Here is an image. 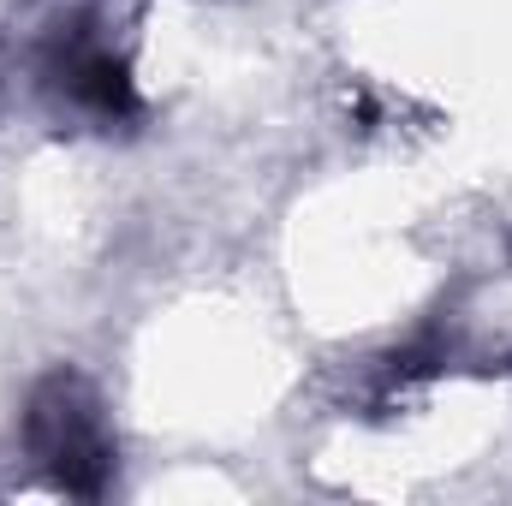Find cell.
Masks as SVG:
<instances>
[{"mask_svg":"<svg viewBox=\"0 0 512 506\" xmlns=\"http://www.w3.org/2000/svg\"><path fill=\"white\" fill-rule=\"evenodd\" d=\"M24 447L66 495H102L114 477V435H108L102 399L72 370L36 381L24 405Z\"/></svg>","mask_w":512,"mask_h":506,"instance_id":"6da1fadb","label":"cell"},{"mask_svg":"<svg viewBox=\"0 0 512 506\" xmlns=\"http://www.w3.org/2000/svg\"><path fill=\"white\" fill-rule=\"evenodd\" d=\"M60 78H66L72 108H84V114H96V120H131V114H137V90H131L126 60H114V54H102V48L72 54Z\"/></svg>","mask_w":512,"mask_h":506,"instance_id":"7a4b0ae2","label":"cell"}]
</instances>
